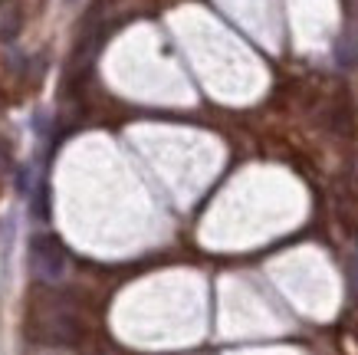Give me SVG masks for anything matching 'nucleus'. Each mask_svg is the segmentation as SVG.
I'll return each instance as SVG.
<instances>
[{"mask_svg":"<svg viewBox=\"0 0 358 355\" xmlns=\"http://www.w3.org/2000/svg\"><path fill=\"white\" fill-rule=\"evenodd\" d=\"M86 306L76 293L50 290L46 283L33 286L27 296V335L46 345H83L89 339Z\"/></svg>","mask_w":358,"mask_h":355,"instance_id":"f257e3e1","label":"nucleus"},{"mask_svg":"<svg viewBox=\"0 0 358 355\" xmlns=\"http://www.w3.org/2000/svg\"><path fill=\"white\" fill-rule=\"evenodd\" d=\"M63 244L56 240V234H46V230H40V234L30 237V267L33 273L40 277L43 283H53L63 277Z\"/></svg>","mask_w":358,"mask_h":355,"instance_id":"f03ea898","label":"nucleus"},{"mask_svg":"<svg viewBox=\"0 0 358 355\" xmlns=\"http://www.w3.org/2000/svg\"><path fill=\"white\" fill-rule=\"evenodd\" d=\"M69 4H73V0H69Z\"/></svg>","mask_w":358,"mask_h":355,"instance_id":"7ed1b4c3","label":"nucleus"}]
</instances>
